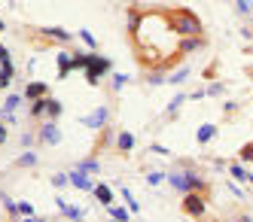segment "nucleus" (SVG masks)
<instances>
[{
	"mask_svg": "<svg viewBox=\"0 0 253 222\" xmlns=\"http://www.w3.org/2000/svg\"><path fill=\"white\" fill-rule=\"evenodd\" d=\"M165 180L171 183V189L183 192V195H189V192H202V195H205V192H208V180L198 174L192 164H180V168L168 171Z\"/></svg>",
	"mask_w": 253,
	"mask_h": 222,
	"instance_id": "obj_1",
	"label": "nucleus"
},
{
	"mask_svg": "<svg viewBox=\"0 0 253 222\" xmlns=\"http://www.w3.org/2000/svg\"><path fill=\"white\" fill-rule=\"evenodd\" d=\"M165 22L177 37H202L205 34L202 18H198L192 9H171V12H165Z\"/></svg>",
	"mask_w": 253,
	"mask_h": 222,
	"instance_id": "obj_2",
	"label": "nucleus"
},
{
	"mask_svg": "<svg viewBox=\"0 0 253 222\" xmlns=\"http://www.w3.org/2000/svg\"><path fill=\"white\" fill-rule=\"evenodd\" d=\"M110 70H113V61H110V58L88 52V67H85V79H88V85H98V79L107 76Z\"/></svg>",
	"mask_w": 253,
	"mask_h": 222,
	"instance_id": "obj_3",
	"label": "nucleus"
},
{
	"mask_svg": "<svg viewBox=\"0 0 253 222\" xmlns=\"http://www.w3.org/2000/svg\"><path fill=\"white\" fill-rule=\"evenodd\" d=\"M183 213L192 216V219H202V216L208 213V198H205L202 192H189V195H183Z\"/></svg>",
	"mask_w": 253,
	"mask_h": 222,
	"instance_id": "obj_4",
	"label": "nucleus"
},
{
	"mask_svg": "<svg viewBox=\"0 0 253 222\" xmlns=\"http://www.w3.org/2000/svg\"><path fill=\"white\" fill-rule=\"evenodd\" d=\"M80 122H83L85 128H92V131H104L107 122H110V107H98V110H92L88 116H83Z\"/></svg>",
	"mask_w": 253,
	"mask_h": 222,
	"instance_id": "obj_5",
	"label": "nucleus"
},
{
	"mask_svg": "<svg viewBox=\"0 0 253 222\" xmlns=\"http://www.w3.org/2000/svg\"><path fill=\"white\" fill-rule=\"evenodd\" d=\"M40 37H46L49 43H58V46H67V43H74V34H67L64 28H37Z\"/></svg>",
	"mask_w": 253,
	"mask_h": 222,
	"instance_id": "obj_6",
	"label": "nucleus"
},
{
	"mask_svg": "<svg viewBox=\"0 0 253 222\" xmlns=\"http://www.w3.org/2000/svg\"><path fill=\"white\" fill-rule=\"evenodd\" d=\"M208 43L202 40V37H183V40L177 43V58H186V55H192V52H202Z\"/></svg>",
	"mask_w": 253,
	"mask_h": 222,
	"instance_id": "obj_7",
	"label": "nucleus"
},
{
	"mask_svg": "<svg viewBox=\"0 0 253 222\" xmlns=\"http://www.w3.org/2000/svg\"><path fill=\"white\" fill-rule=\"evenodd\" d=\"M37 140H40V143H46V146H58V143H61V131H58V125L49 119V122H46V125L40 128Z\"/></svg>",
	"mask_w": 253,
	"mask_h": 222,
	"instance_id": "obj_8",
	"label": "nucleus"
},
{
	"mask_svg": "<svg viewBox=\"0 0 253 222\" xmlns=\"http://www.w3.org/2000/svg\"><path fill=\"white\" fill-rule=\"evenodd\" d=\"M40 98H49V85L46 82H28L25 85V95H22V101H40Z\"/></svg>",
	"mask_w": 253,
	"mask_h": 222,
	"instance_id": "obj_9",
	"label": "nucleus"
},
{
	"mask_svg": "<svg viewBox=\"0 0 253 222\" xmlns=\"http://www.w3.org/2000/svg\"><path fill=\"white\" fill-rule=\"evenodd\" d=\"M55 204L61 207V216H64V219H70V222H83V216H85V210H83V207L67 204L64 198H55Z\"/></svg>",
	"mask_w": 253,
	"mask_h": 222,
	"instance_id": "obj_10",
	"label": "nucleus"
},
{
	"mask_svg": "<svg viewBox=\"0 0 253 222\" xmlns=\"http://www.w3.org/2000/svg\"><path fill=\"white\" fill-rule=\"evenodd\" d=\"M140 25H143V12L140 9H125V28H128V37H134V34H140Z\"/></svg>",
	"mask_w": 253,
	"mask_h": 222,
	"instance_id": "obj_11",
	"label": "nucleus"
},
{
	"mask_svg": "<svg viewBox=\"0 0 253 222\" xmlns=\"http://www.w3.org/2000/svg\"><path fill=\"white\" fill-rule=\"evenodd\" d=\"M67 177H70V186H74V189H80V192H92V189H95V183H92V177H85V174H80L77 168L70 171Z\"/></svg>",
	"mask_w": 253,
	"mask_h": 222,
	"instance_id": "obj_12",
	"label": "nucleus"
},
{
	"mask_svg": "<svg viewBox=\"0 0 253 222\" xmlns=\"http://www.w3.org/2000/svg\"><path fill=\"white\" fill-rule=\"evenodd\" d=\"M92 192H95V201H98L101 207H110V204H113V189H110V186H101V183H98Z\"/></svg>",
	"mask_w": 253,
	"mask_h": 222,
	"instance_id": "obj_13",
	"label": "nucleus"
},
{
	"mask_svg": "<svg viewBox=\"0 0 253 222\" xmlns=\"http://www.w3.org/2000/svg\"><path fill=\"white\" fill-rule=\"evenodd\" d=\"M116 149L119 152H131L134 149V134L131 131H119L116 134Z\"/></svg>",
	"mask_w": 253,
	"mask_h": 222,
	"instance_id": "obj_14",
	"label": "nucleus"
},
{
	"mask_svg": "<svg viewBox=\"0 0 253 222\" xmlns=\"http://www.w3.org/2000/svg\"><path fill=\"white\" fill-rule=\"evenodd\" d=\"M213 137H216V125H213V122H208V125H202V128H198V131H195V140H198V143H202V146H205V143H211Z\"/></svg>",
	"mask_w": 253,
	"mask_h": 222,
	"instance_id": "obj_15",
	"label": "nucleus"
},
{
	"mask_svg": "<svg viewBox=\"0 0 253 222\" xmlns=\"http://www.w3.org/2000/svg\"><path fill=\"white\" fill-rule=\"evenodd\" d=\"M77 171L85 177H95L101 171V164H98V158H83V161H77Z\"/></svg>",
	"mask_w": 253,
	"mask_h": 222,
	"instance_id": "obj_16",
	"label": "nucleus"
},
{
	"mask_svg": "<svg viewBox=\"0 0 253 222\" xmlns=\"http://www.w3.org/2000/svg\"><path fill=\"white\" fill-rule=\"evenodd\" d=\"M229 174H232V180H235V183H250V171L244 168V164H238V161L229 164Z\"/></svg>",
	"mask_w": 253,
	"mask_h": 222,
	"instance_id": "obj_17",
	"label": "nucleus"
},
{
	"mask_svg": "<svg viewBox=\"0 0 253 222\" xmlns=\"http://www.w3.org/2000/svg\"><path fill=\"white\" fill-rule=\"evenodd\" d=\"M70 70H74V58H70L67 52H61V55H58V79H67Z\"/></svg>",
	"mask_w": 253,
	"mask_h": 222,
	"instance_id": "obj_18",
	"label": "nucleus"
},
{
	"mask_svg": "<svg viewBox=\"0 0 253 222\" xmlns=\"http://www.w3.org/2000/svg\"><path fill=\"white\" fill-rule=\"evenodd\" d=\"M25 216H37L31 201H15V219H25Z\"/></svg>",
	"mask_w": 253,
	"mask_h": 222,
	"instance_id": "obj_19",
	"label": "nucleus"
},
{
	"mask_svg": "<svg viewBox=\"0 0 253 222\" xmlns=\"http://www.w3.org/2000/svg\"><path fill=\"white\" fill-rule=\"evenodd\" d=\"M77 37L85 43V49H88V52H95V49H98V40H95V34L88 31V28H80V34H77Z\"/></svg>",
	"mask_w": 253,
	"mask_h": 222,
	"instance_id": "obj_20",
	"label": "nucleus"
},
{
	"mask_svg": "<svg viewBox=\"0 0 253 222\" xmlns=\"http://www.w3.org/2000/svg\"><path fill=\"white\" fill-rule=\"evenodd\" d=\"M19 107H22V95H9L3 101V107H0V113H15Z\"/></svg>",
	"mask_w": 253,
	"mask_h": 222,
	"instance_id": "obj_21",
	"label": "nucleus"
},
{
	"mask_svg": "<svg viewBox=\"0 0 253 222\" xmlns=\"http://www.w3.org/2000/svg\"><path fill=\"white\" fill-rule=\"evenodd\" d=\"M46 113H49V119H58V116H61V101L49 95V98H46Z\"/></svg>",
	"mask_w": 253,
	"mask_h": 222,
	"instance_id": "obj_22",
	"label": "nucleus"
},
{
	"mask_svg": "<svg viewBox=\"0 0 253 222\" xmlns=\"http://www.w3.org/2000/svg\"><path fill=\"white\" fill-rule=\"evenodd\" d=\"M162 82H168V73L165 70H150L147 73V85H162Z\"/></svg>",
	"mask_w": 253,
	"mask_h": 222,
	"instance_id": "obj_23",
	"label": "nucleus"
},
{
	"mask_svg": "<svg viewBox=\"0 0 253 222\" xmlns=\"http://www.w3.org/2000/svg\"><path fill=\"white\" fill-rule=\"evenodd\" d=\"M31 116H34V119H43V116H46V98L31 101Z\"/></svg>",
	"mask_w": 253,
	"mask_h": 222,
	"instance_id": "obj_24",
	"label": "nucleus"
},
{
	"mask_svg": "<svg viewBox=\"0 0 253 222\" xmlns=\"http://www.w3.org/2000/svg\"><path fill=\"white\" fill-rule=\"evenodd\" d=\"M107 210H110V216H113L116 222H128V219H131V213L125 210V207H116V204H110V207H107Z\"/></svg>",
	"mask_w": 253,
	"mask_h": 222,
	"instance_id": "obj_25",
	"label": "nucleus"
},
{
	"mask_svg": "<svg viewBox=\"0 0 253 222\" xmlns=\"http://www.w3.org/2000/svg\"><path fill=\"white\" fill-rule=\"evenodd\" d=\"M70 58H74V70H85L88 67V52H74Z\"/></svg>",
	"mask_w": 253,
	"mask_h": 222,
	"instance_id": "obj_26",
	"label": "nucleus"
},
{
	"mask_svg": "<svg viewBox=\"0 0 253 222\" xmlns=\"http://www.w3.org/2000/svg\"><path fill=\"white\" fill-rule=\"evenodd\" d=\"M186 76H189V67H180V70L168 73V82H171V85H180V82H183Z\"/></svg>",
	"mask_w": 253,
	"mask_h": 222,
	"instance_id": "obj_27",
	"label": "nucleus"
},
{
	"mask_svg": "<svg viewBox=\"0 0 253 222\" xmlns=\"http://www.w3.org/2000/svg\"><path fill=\"white\" fill-rule=\"evenodd\" d=\"M223 91H226V85H223V82H208L205 98H216V95H223Z\"/></svg>",
	"mask_w": 253,
	"mask_h": 222,
	"instance_id": "obj_28",
	"label": "nucleus"
},
{
	"mask_svg": "<svg viewBox=\"0 0 253 222\" xmlns=\"http://www.w3.org/2000/svg\"><path fill=\"white\" fill-rule=\"evenodd\" d=\"M122 201H125V204H128V210H131V213H137V210H140V204L134 201V195H131L128 189H125V186H122Z\"/></svg>",
	"mask_w": 253,
	"mask_h": 222,
	"instance_id": "obj_29",
	"label": "nucleus"
},
{
	"mask_svg": "<svg viewBox=\"0 0 253 222\" xmlns=\"http://www.w3.org/2000/svg\"><path fill=\"white\" fill-rule=\"evenodd\" d=\"M0 204L6 207V216H9V219H15V201H12L9 195H3V192H0Z\"/></svg>",
	"mask_w": 253,
	"mask_h": 222,
	"instance_id": "obj_30",
	"label": "nucleus"
},
{
	"mask_svg": "<svg viewBox=\"0 0 253 222\" xmlns=\"http://www.w3.org/2000/svg\"><path fill=\"white\" fill-rule=\"evenodd\" d=\"M183 101H186V95H183V91H180V95H174V101L168 104V110H165V113H168V116H174L177 110H180V104H183Z\"/></svg>",
	"mask_w": 253,
	"mask_h": 222,
	"instance_id": "obj_31",
	"label": "nucleus"
},
{
	"mask_svg": "<svg viewBox=\"0 0 253 222\" xmlns=\"http://www.w3.org/2000/svg\"><path fill=\"white\" fill-rule=\"evenodd\" d=\"M235 9L241 15H253V0H235Z\"/></svg>",
	"mask_w": 253,
	"mask_h": 222,
	"instance_id": "obj_32",
	"label": "nucleus"
},
{
	"mask_svg": "<svg viewBox=\"0 0 253 222\" xmlns=\"http://www.w3.org/2000/svg\"><path fill=\"white\" fill-rule=\"evenodd\" d=\"M52 186H55V189H67L70 186V177L67 174H55V177H52Z\"/></svg>",
	"mask_w": 253,
	"mask_h": 222,
	"instance_id": "obj_33",
	"label": "nucleus"
},
{
	"mask_svg": "<svg viewBox=\"0 0 253 222\" xmlns=\"http://www.w3.org/2000/svg\"><path fill=\"white\" fill-rule=\"evenodd\" d=\"M15 164H19V168H34V164H37V155H34V152H25Z\"/></svg>",
	"mask_w": 253,
	"mask_h": 222,
	"instance_id": "obj_34",
	"label": "nucleus"
},
{
	"mask_svg": "<svg viewBox=\"0 0 253 222\" xmlns=\"http://www.w3.org/2000/svg\"><path fill=\"white\" fill-rule=\"evenodd\" d=\"M122 85H128V76L125 73H113V91H122Z\"/></svg>",
	"mask_w": 253,
	"mask_h": 222,
	"instance_id": "obj_35",
	"label": "nucleus"
},
{
	"mask_svg": "<svg viewBox=\"0 0 253 222\" xmlns=\"http://www.w3.org/2000/svg\"><path fill=\"white\" fill-rule=\"evenodd\" d=\"M226 186H229V192H232L235 198H244V189H241V183H235V180H229Z\"/></svg>",
	"mask_w": 253,
	"mask_h": 222,
	"instance_id": "obj_36",
	"label": "nucleus"
},
{
	"mask_svg": "<svg viewBox=\"0 0 253 222\" xmlns=\"http://www.w3.org/2000/svg\"><path fill=\"white\" fill-rule=\"evenodd\" d=\"M238 155H241V161H253V143H244Z\"/></svg>",
	"mask_w": 253,
	"mask_h": 222,
	"instance_id": "obj_37",
	"label": "nucleus"
},
{
	"mask_svg": "<svg viewBox=\"0 0 253 222\" xmlns=\"http://www.w3.org/2000/svg\"><path fill=\"white\" fill-rule=\"evenodd\" d=\"M6 64H12V58H9V49L0 43V67H6Z\"/></svg>",
	"mask_w": 253,
	"mask_h": 222,
	"instance_id": "obj_38",
	"label": "nucleus"
},
{
	"mask_svg": "<svg viewBox=\"0 0 253 222\" xmlns=\"http://www.w3.org/2000/svg\"><path fill=\"white\" fill-rule=\"evenodd\" d=\"M162 180H165V174H162V171H153V174H147V183H153V186H156V183H162Z\"/></svg>",
	"mask_w": 253,
	"mask_h": 222,
	"instance_id": "obj_39",
	"label": "nucleus"
},
{
	"mask_svg": "<svg viewBox=\"0 0 253 222\" xmlns=\"http://www.w3.org/2000/svg\"><path fill=\"white\" fill-rule=\"evenodd\" d=\"M150 152H156V155H171V149H165V146H159V143L150 146Z\"/></svg>",
	"mask_w": 253,
	"mask_h": 222,
	"instance_id": "obj_40",
	"label": "nucleus"
},
{
	"mask_svg": "<svg viewBox=\"0 0 253 222\" xmlns=\"http://www.w3.org/2000/svg\"><path fill=\"white\" fill-rule=\"evenodd\" d=\"M34 140H37V137H34V134H28V131L22 134V146H25V149H28V146H34Z\"/></svg>",
	"mask_w": 253,
	"mask_h": 222,
	"instance_id": "obj_41",
	"label": "nucleus"
},
{
	"mask_svg": "<svg viewBox=\"0 0 253 222\" xmlns=\"http://www.w3.org/2000/svg\"><path fill=\"white\" fill-rule=\"evenodd\" d=\"M9 79H12V76H6V73L0 70V88H9Z\"/></svg>",
	"mask_w": 253,
	"mask_h": 222,
	"instance_id": "obj_42",
	"label": "nucleus"
},
{
	"mask_svg": "<svg viewBox=\"0 0 253 222\" xmlns=\"http://www.w3.org/2000/svg\"><path fill=\"white\" fill-rule=\"evenodd\" d=\"M235 222H253V216L250 213H241V216H235Z\"/></svg>",
	"mask_w": 253,
	"mask_h": 222,
	"instance_id": "obj_43",
	"label": "nucleus"
},
{
	"mask_svg": "<svg viewBox=\"0 0 253 222\" xmlns=\"http://www.w3.org/2000/svg\"><path fill=\"white\" fill-rule=\"evenodd\" d=\"M3 143H6V128L0 125V146H3Z\"/></svg>",
	"mask_w": 253,
	"mask_h": 222,
	"instance_id": "obj_44",
	"label": "nucleus"
},
{
	"mask_svg": "<svg viewBox=\"0 0 253 222\" xmlns=\"http://www.w3.org/2000/svg\"><path fill=\"white\" fill-rule=\"evenodd\" d=\"M22 222H46V219H40V216H25Z\"/></svg>",
	"mask_w": 253,
	"mask_h": 222,
	"instance_id": "obj_45",
	"label": "nucleus"
},
{
	"mask_svg": "<svg viewBox=\"0 0 253 222\" xmlns=\"http://www.w3.org/2000/svg\"><path fill=\"white\" fill-rule=\"evenodd\" d=\"M6 31V22H3V18H0V34H3Z\"/></svg>",
	"mask_w": 253,
	"mask_h": 222,
	"instance_id": "obj_46",
	"label": "nucleus"
},
{
	"mask_svg": "<svg viewBox=\"0 0 253 222\" xmlns=\"http://www.w3.org/2000/svg\"><path fill=\"white\" fill-rule=\"evenodd\" d=\"M250 183H253V174H250Z\"/></svg>",
	"mask_w": 253,
	"mask_h": 222,
	"instance_id": "obj_47",
	"label": "nucleus"
}]
</instances>
